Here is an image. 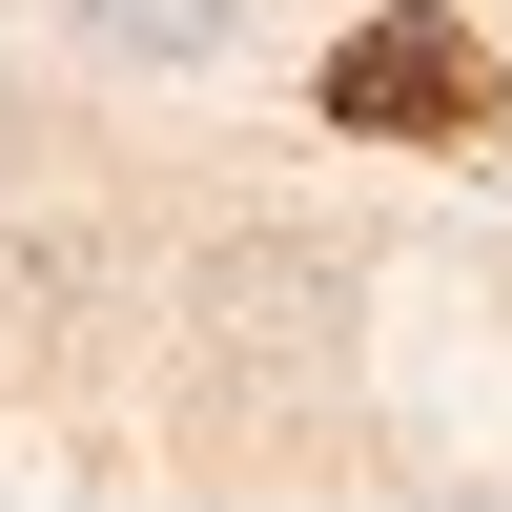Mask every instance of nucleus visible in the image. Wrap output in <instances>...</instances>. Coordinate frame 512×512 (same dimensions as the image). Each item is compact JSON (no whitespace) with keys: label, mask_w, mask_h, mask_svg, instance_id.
I'll return each instance as SVG.
<instances>
[{"label":"nucleus","mask_w":512,"mask_h":512,"mask_svg":"<svg viewBox=\"0 0 512 512\" xmlns=\"http://www.w3.org/2000/svg\"><path fill=\"white\" fill-rule=\"evenodd\" d=\"M308 103L349 123V144H492V123H512V62H492L472 0H369V21L328 41Z\"/></svg>","instance_id":"nucleus-1"},{"label":"nucleus","mask_w":512,"mask_h":512,"mask_svg":"<svg viewBox=\"0 0 512 512\" xmlns=\"http://www.w3.org/2000/svg\"><path fill=\"white\" fill-rule=\"evenodd\" d=\"M41 21H62L82 62H226L246 0H41Z\"/></svg>","instance_id":"nucleus-2"}]
</instances>
